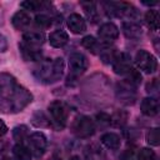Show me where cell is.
<instances>
[{"label":"cell","instance_id":"1","mask_svg":"<svg viewBox=\"0 0 160 160\" xmlns=\"http://www.w3.org/2000/svg\"><path fill=\"white\" fill-rule=\"evenodd\" d=\"M32 101L31 92L8 72H0V111L15 114Z\"/></svg>","mask_w":160,"mask_h":160},{"label":"cell","instance_id":"2","mask_svg":"<svg viewBox=\"0 0 160 160\" xmlns=\"http://www.w3.org/2000/svg\"><path fill=\"white\" fill-rule=\"evenodd\" d=\"M64 68L65 65L61 58H56L54 60H44L35 69L34 74L39 79V81H42L45 84H52L61 79L64 74Z\"/></svg>","mask_w":160,"mask_h":160},{"label":"cell","instance_id":"3","mask_svg":"<svg viewBox=\"0 0 160 160\" xmlns=\"http://www.w3.org/2000/svg\"><path fill=\"white\" fill-rule=\"evenodd\" d=\"M95 122L85 115H80L78 118H75V120L71 124V131L76 138L80 139H86L94 135L95 132Z\"/></svg>","mask_w":160,"mask_h":160},{"label":"cell","instance_id":"4","mask_svg":"<svg viewBox=\"0 0 160 160\" xmlns=\"http://www.w3.org/2000/svg\"><path fill=\"white\" fill-rule=\"evenodd\" d=\"M49 112L51 116V125H55L56 129H64L66 122H68V106L65 105V102L60 101V100H55L52 102H50L49 105Z\"/></svg>","mask_w":160,"mask_h":160},{"label":"cell","instance_id":"5","mask_svg":"<svg viewBox=\"0 0 160 160\" xmlns=\"http://www.w3.org/2000/svg\"><path fill=\"white\" fill-rule=\"evenodd\" d=\"M135 64H136V66L140 70H142L146 74H152L158 69V60H156V58L151 52H149L146 50H139L136 52V55H135Z\"/></svg>","mask_w":160,"mask_h":160},{"label":"cell","instance_id":"6","mask_svg":"<svg viewBox=\"0 0 160 160\" xmlns=\"http://www.w3.org/2000/svg\"><path fill=\"white\" fill-rule=\"evenodd\" d=\"M89 66V62H88V59L84 54L81 52H74L70 55L69 58V76L68 79H72V78H78L80 76L81 74H84L86 71Z\"/></svg>","mask_w":160,"mask_h":160},{"label":"cell","instance_id":"7","mask_svg":"<svg viewBox=\"0 0 160 160\" xmlns=\"http://www.w3.org/2000/svg\"><path fill=\"white\" fill-rule=\"evenodd\" d=\"M26 140H28V148L35 158H40L44 155L48 146V140L42 132H39V131L32 132L31 135L28 136Z\"/></svg>","mask_w":160,"mask_h":160},{"label":"cell","instance_id":"8","mask_svg":"<svg viewBox=\"0 0 160 160\" xmlns=\"http://www.w3.org/2000/svg\"><path fill=\"white\" fill-rule=\"evenodd\" d=\"M111 64L112 70L119 75H126L132 69V60L128 52H118Z\"/></svg>","mask_w":160,"mask_h":160},{"label":"cell","instance_id":"9","mask_svg":"<svg viewBox=\"0 0 160 160\" xmlns=\"http://www.w3.org/2000/svg\"><path fill=\"white\" fill-rule=\"evenodd\" d=\"M98 35H99V39L104 42V45H110L114 40L118 39V36H119V29L112 22H105V24H102L99 28Z\"/></svg>","mask_w":160,"mask_h":160},{"label":"cell","instance_id":"10","mask_svg":"<svg viewBox=\"0 0 160 160\" xmlns=\"http://www.w3.org/2000/svg\"><path fill=\"white\" fill-rule=\"evenodd\" d=\"M134 85H131L130 82H128L126 80L121 81L118 85V98L121 100V102L124 104H132L135 98H136V91H135Z\"/></svg>","mask_w":160,"mask_h":160},{"label":"cell","instance_id":"11","mask_svg":"<svg viewBox=\"0 0 160 160\" xmlns=\"http://www.w3.org/2000/svg\"><path fill=\"white\" fill-rule=\"evenodd\" d=\"M11 24L15 29L18 30H24L26 29L30 24H31V16L28 11L25 10H19L14 14L12 19H11Z\"/></svg>","mask_w":160,"mask_h":160},{"label":"cell","instance_id":"12","mask_svg":"<svg viewBox=\"0 0 160 160\" xmlns=\"http://www.w3.org/2000/svg\"><path fill=\"white\" fill-rule=\"evenodd\" d=\"M68 28L74 34H81L86 30V22L84 18L79 14H71L68 18Z\"/></svg>","mask_w":160,"mask_h":160},{"label":"cell","instance_id":"13","mask_svg":"<svg viewBox=\"0 0 160 160\" xmlns=\"http://www.w3.org/2000/svg\"><path fill=\"white\" fill-rule=\"evenodd\" d=\"M44 41H45V35L40 31H29V32H25L22 36L24 44L32 46V48H38V49H40Z\"/></svg>","mask_w":160,"mask_h":160},{"label":"cell","instance_id":"14","mask_svg":"<svg viewBox=\"0 0 160 160\" xmlns=\"http://www.w3.org/2000/svg\"><path fill=\"white\" fill-rule=\"evenodd\" d=\"M19 48H20V52H21L22 58L26 61H40L41 60V50L40 49L29 46L24 42H21L19 45Z\"/></svg>","mask_w":160,"mask_h":160},{"label":"cell","instance_id":"15","mask_svg":"<svg viewBox=\"0 0 160 160\" xmlns=\"http://www.w3.org/2000/svg\"><path fill=\"white\" fill-rule=\"evenodd\" d=\"M141 112L146 116H155L159 111V102L155 98H145L140 104Z\"/></svg>","mask_w":160,"mask_h":160},{"label":"cell","instance_id":"16","mask_svg":"<svg viewBox=\"0 0 160 160\" xmlns=\"http://www.w3.org/2000/svg\"><path fill=\"white\" fill-rule=\"evenodd\" d=\"M122 32L128 39H131V40H136L142 35L141 26L132 21H128L122 24Z\"/></svg>","mask_w":160,"mask_h":160},{"label":"cell","instance_id":"17","mask_svg":"<svg viewBox=\"0 0 160 160\" xmlns=\"http://www.w3.org/2000/svg\"><path fill=\"white\" fill-rule=\"evenodd\" d=\"M50 45L54 48H62L69 41V35L64 30H55L49 36Z\"/></svg>","mask_w":160,"mask_h":160},{"label":"cell","instance_id":"18","mask_svg":"<svg viewBox=\"0 0 160 160\" xmlns=\"http://www.w3.org/2000/svg\"><path fill=\"white\" fill-rule=\"evenodd\" d=\"M101 142L109 148V149H112V150H116L120 148V144H121V140H120V136L115 132H106L101 136Z\"/></svg>","mask_w":160,"mask_h":160},{"label":"cell","instance_id":"19","mask_svg":"<svg viewBox=\"0 0 160 160\" xmlns=\"http://www.w3.org/2000/svg\"><path fill=\"white\" fill-rule=\"evenodd\" d=\"M12 154L16 158V160H31L32 154L30 152L29 148L24 144H16L12 148Z\"/></svg>","mask_w":160,"mask_h":160},{"label":"cell","instance_id":"20","mask_svg":"<svg viewBox=\"0 0 160 160\" xmlns=\"http://www.w3.org/2000/svg\"><path fill=\"white\" fill-rule=\"evenodd\" d=\"M85 156H86L88 160H102L104 151H102L101 148L92 144V145H89L85 149Z\"/></svg>","mask_w":160,"mask_h":160},{"label":"cell","instance_id":"21","mask_svg":"<svg viewBox=\"0 0 160 160\" xmlns=\"http://www.w3.org/2000/svg\"><path fill=\"white\" fill-rule=\"evenodd\" d=\"M145 22L148 28L152 31L159 29V12L156 10H149L145 14Z\"/></svg>","mask_w":160,"mask_h":160},{"label":"cell","instance_id":"22","mask_svg":"<svg viewBox=\"0 0 160 160\" xmlns=\"http://www.w3.org/2000/svg\"><path fill=\"white\" fill-rule=\"evenodd\" d=\"M81 45L85 49H88L89 51H91L92 54H96V52L100 51V44H99V41L94 36H91V35H88V36L82 38Z\"/></svg>","mask_w":160,"mask_h":160},{"label":"cell","instance_id":"23","mask_svg":"<svg viewBox=\"0 0 160 160\" xmlns=\"http://www.w3.org/2000/svg\"><path fill=\"white\" fill-rule=\"evenodd\" d=\"M31 122L36 128H49V126H51V121L45 116V114L42 111H36L32 115Z\"/></svg>","mask_w":160,"mask_h":160},{"label":"cell","instance_id":"24","mask_svg":"<svg viewBox=\"0 0 160 160\" xmlns=\"http://www.w3.org/2000/svg\"><path fill=\"white\" fill-rule=\"evenodd\" d=\"M81 6L84 8V11H85L88 19L91 20L92 22H95V21L98 20V18H99L95 4L91 2V1H82V2H81Z\"/></svg>","mask_w":160,"mask_h":160},{"label":"cell","instance_id":"25","mask_svg":"<svg viewBox=\"0 0 160 160\" xmlns=\"http://www.w3.org/2000/svg\"><path fill=\"white\" fill-rule=\"evenodd\" d=\"M12 136L18 141V144H24V140L28 139V128L25 125H19L15 126L12 130Z\"/></svg>","mask_w":160,"mask_h":160},{"label":"cell","instance_id":"26","mask_svg":"<svg viewBox=\"0 0 160 160\" xmlns=\"http://www.w3.org/2000/svg\"><path fill=\"white\" fill-rule=\"evenodd\" d=\"M105 46H106V48H104V49H101V50L99 51V55H100L102 62L109 64V62H112V60H114V58H115V55H116L118 52L115 51V49H110L109 45H105Z\"/></svg>","mask_w":160,"mask_h":160},{"label":"cell","instance_id":"27","mask_svg":"<svg viewBox=\"0 0 160 160\" xmlns=\"http://www.w3.org/2000/svg\"><path fill=\"white\" fill-rule=\"evenodd\" d=\"M146 141L152 146H158L160 144V134L158 128L149 129V131L146 132Z\"/></svg>","mask_w":160,"mask_h":160},{"label":"cell","instance_id":"28","mask_svg":"<svg viewBox=\"0 0 160 160\" xmlns=\"http://www.w3.org/2000/svg\"><path fill=\"white\" fill-rule=\"evenodd\" d=\"M111 119V124L112 125H116V126H122L125 122H126V119H128V114L125 111H116L112 116H110Z\"/></svg>","mask_w":160,"mask_h":160},{"label":"cell","instance_id":"29","mask_svg":"<svg viewBox=\"0 0 160 160\" xmlns=\"http://www.w3.org/2000/svg\"><path fill=\"white\" fill-rule=\"evenodd\" d=\"M46 5V2L42 1H35V0H29V1H24L21 2V6L25 10H30V11H38L40 9H42Z\"/></svg>","mask_w":160,"mask_h":160},{"label":"cell","instance_id":"30","mask_svg":"<svg viewBox=\"0 0 160 160\" xmlns=\"http://www.w3.org/2000/svg\"><path fill=\"white\" fill-rule=\"evenodd\" d=\"M35 25L39 29H48L51 25V19L49 16L44 15V14L36 15V18H35Z\"/></svg>","mask_w":160,"mask_h":160},{"label":"cell","instance_id":"31","mask_svg":"<svg viewBox=\"0 0 160 160\" xmlns=\"http://www.w3.org/2000/svg\"><path fill=\"white\" fill-rule=\"evenodd\" d=\"M138 160H156V155H155V152H154L151 149H149V148H142V149L139 151Z\"/></svg>","mask_w":160,"mask_h":160},{"label":"cell","instance_id":"32","mask_svg":"<svg viewBox=\"0 0 160 160\" xmlns=\"http://www.w3.org/2000/svg\"><path fill=\"white\" fill-rule=\"evenodd\" d=\"M96 124L100 126V128H108L110 124H111V119L108 114L105 112H100L96 115Z\"/></svg>","mask_w":160,"mask_h":160},{"label":"cell","instance_id":"33","mask_svg":"<svg viewBox=\"0 0 160 160\" xmlns=\"http://www.w3.org/2000/svg\"><path fill=\"white\" fill-rule=\"evenodd\" d=\"M158 90H159V81H158V79H152L146 85V91L150 94H155V92H158Z\"/></svg>","mask_w":160,"mask_h":160},{"label":"cell","instance_id":"34","mask_svg":"<svg viewBox=\"0 0 160 160\" xmlns=\"http://www.w3.org/2000/svg\"><path fill=\"white\" fill-rule=\"evenodd\" d=\"M6 50H8V40L2 34H0V51L4 52Z\"/></svg>","mask_w":160,"mask_h":160},{"label":"cell","instance_id":"35","mask_svg":"<svg viewBox=\"0 0 160 160\" xmlns=\"http://www.w3.org/2000/svg\"><path fill=\"white\" fill-rule=\"evenodd\" d=\"M6 131H8V126H6V124L0 119V136L5 135V134H6Z\"/></svg>","mask_w":160,"mask_h":160},{"label":"cell","instance_id":"36","mask_svg":"<svg viewBox=\"0 0 160 160\" xmlns=\"http://www.w3.org/2000/svg\"><path fill=\"white\" fill-rule=\"evenodd\" d=\"M124 160H135V158H134V155L131 152H129L126 156H124Z\"/></svg>","mask_w":160,"mask_h":160},{"label":"cell","instance_id":"37","mask_svg":"<svg viewBox=\"0 0 160 160\" xmlns=\"http://www.w3.org/2000/svg\"><path fill=\"white\" fill-rule=\"evenodd\" d=\"M142 4L151 6V5H156V4H158V1H142Z\"/></svg>","mask_w":160,"mask_h":160},{"label":"cell","instance_id":"38","mask_svg":"<svg viewBox=\"0 0 160 160\" xmlns=\"http://www.w3.org/2000/svg\"><path fill=\"white\" fill-rule=\"evenodd\" d=\"M69 160H81V159H80L79 156H76V155H74V156H71V158H70Z\"/></svg>","mask_w":160,"mask_h":160},{"label":"cell","instance_id":"39","mask_svg":"<svg viewBox=\"0 0 160 160\" xmlns=\"http://www.w3.org/2000/svg\"><path fill=\"white\" fill-rule=\"evenodd\" d=\"M1 160H12V159H10V158H8V156H5V158H2Z\"/></svg>","mask_w":160,"mask_h":160}]
</instances>
